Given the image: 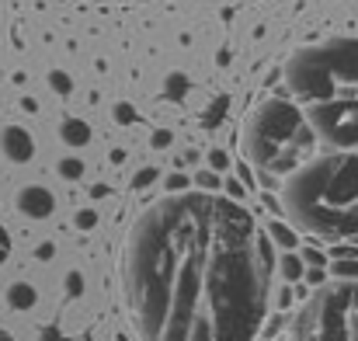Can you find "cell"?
Instances as JSON below:
<instances>
[{"instance_id": "6da1fadb", "label": "cell", "mask_w": 358, "mask_h": 341, "mask_svg": "<svg viewBox=\"0 0 358 341\" xmlns=\"http://www.w3.org/2000/svg\"><path fill=\"white\" fill-rule=\"evenodd\" d=\"M275 254L237 199L181 192L125 237L122 279L143 341H254L268 317Z\"/></svg>"}, {"instance_id": "7a4b0ae2", "label": "cell", "mask_w": 358, "mask_h": 341, "mask_svg": "<svg viewBox=\"0 0 358 341\" xmlns=\"http://www.w3.org/2000/svg\"><path fill=\"white\" fill-rule=\"evenodd\" d=\"M282 209L324 240H358V153H324L289 174Z\"/></svg>"}, {"instance_id": "3957f363", "label": "cell", "mask_w": 358, "mask_h": 341, "mask_svg": "<svg viewBox=\"0 0 358 341\" xmlns=\"http://www.w3.org/2000/svg\"><path fill=\"white\" fill-rule=\"evenodd\" d=\"M317 132L310 129L306 112H299L289 98H268L243 118L240 146L243 157L264 174H296L310 164Z\"/></svg>"}, {"instance_id": "277c9868", "label": "cell", "mask_w": 358, "mask_h": 341, "mask_svg": "<svg viewBox=\"0 0 358 341\" xmlns=\"http://www.w3.org/2000/svg\"><path fill=\"white\" fill-rule=\"evenodd\" d=\"M285 81L310 105L358 98V39H334L289 60Z\"/></svg>"}, {"instance_id": "5b68a950", "label": "cell", "mask_w": 358, "mask_h": 341, "mask_svg": "<svg viewBox=\"0 0 358 341\" xmlns=\"http://www.w3.org/2000/svg\"><path fill=\"white\" fill-rule=\"evenodd\" d=\"M289 341H358V282L320 286L296 314Z\"/></svg>"}, {"instance_id": "8992f818", "label": "cell", "mask_w": 358, "mask_h": 341, "mask_svg": "<svg viewBox=\"0 0 358 341\" xmlns=\"http://www.w3.org/2000/svg\"><path fill=\"white\" fill-rule=\"evenodd\" d=\"M306 122H310V129H313L324 143H331V146H338V150L358 146V98L310 105V109H306Z\"/></svg>"}, {"instance_id": "52a82bcc", "label": "cell", "mask_w": 358, "mask_h": 341, "mask_svg": "<svg viewBox=\"0 0 358 341\" xmlns=\"http://www.w3.org/2000/svg\"><path fill=\"white\" fill-rule=\"evenodd\" d=\"M14 206H17V213L28 216V220H49L52 209H56V199H52V192L42 188V185H24V188L14 195Z\"/></svg>"}, {"instance_id": "ba28073f", "label": "cell", "mask_w": 358, "mask_h": 341, "mask_svg": "<svg viewBox=\"0 0 358 341\" xmlns=\"http://www.w3.org/2000/svg\"><path fill=\"white\" fill-rule=\"evenodd\" d=\"M0 153H3L10 164H28V160L35 157V139H31V132L21 129V125H7V129L0 132Z\"/></svg>"}, {"instance_id": "9c48e42d", "label": "cell", "mask_w": 358, "mask_h": 341, "mask_svg": "<svg viewBox=\"0 0 358 341\" xmlns=\"http://www.w3.org/2000/svg\"><path fill=\"white\" fill-rule=\"evenodd\" d=\"M38 303V293L31 282H10L7 286V307L10 310H31Z\"/></svg>"}, {"instance_id": "30bf717a", "label": "cell", "mask_w": 358, "mask_h": 341, "mask_svg": "<svg viewBox=\"0 0 358 341\" xmlns=\"http://www.w3.org/2000/svg\"><path fill=\"white\" fill-rule=\"evenodd\" d=\"M59 139H63L66 146H87V143H91V125H87L84 118H66V122L59 125Z\"/></svg>"}, {"instance_id": "8fae6325", "label": "cell", "mask_w": 358, "mask_h": 341, "mask_svg": "<svg viewBox=\"0 0 358 341\" xmlns=\"http://www.w3.org/2000/svg\"><path fill=\"white\" fill-rule=\"evenodd\" d=\"M303 275H306L303 261H299L296 254H282V279H285V282H299Z\"/></svg>"}, {"instance_id": "7c38bea8", "label": "cell", "mask_w": 358, "mask_h": 341, "mask_svg": "<svg viewBox=\"0 0 358 341\" xmlns=\"http://www.w3.org/2000/svg\"><path fill=\"white\" fill-rule=\"evenodd\" d=\"M334 275H338L341 282H358V261H355V258L334 261Z\"/></svg>"}, {"instance_id": "4fadbf2b", "label": "cell", "mask_w": 358, "mask_h": 341, "mask_svg": "<svg viewBox=\"0 0 358 341\" xmlns=\"http://www.w3.org/2000/svg\"><path fill=\"white\" fill-rule=\"evenodd\" d=\"M59 174L70 178V181H77V178L84 174V164H80L77 157H66V160H59Z\"/></svg>"}, {"instance_id": "5bb4252c", "label": "cell", "mask_w": 358, "mask_h": 341, "mask_svg": "<svg viewBox=\"0 0 358 341\" xmlns=\"http://www.w3.org/2000/svg\"><path fill=\"white\" fill-rule=\"evenodd\" d=\"M195 185H199V192H213V195H216L220 178H216V171H199V174H195Z\"/></svg>"}, {"instance_id": "9a60e30c", "label": "cell", "mask_w": 358, "mask_h": 341, "mask_svg": "<svg viewBox=\"0 0 358 341\" xmlns=\"http://www.w3.org/2000/svg\"><path fill=\"white\" fill-rule=\"evenodd\" d=\"M268 233H271V237H275L282 247H296V233H292L289 227H282V223H271V227H268Z\"/></svg>"}, {"instance_id": "2e32d148", "label": "cell", "mask_w": 358, "mask_h": 341, "mask_svg": "<svg viewBox=\"0 0 358 341\" xmlns=\"http://www.w3.org/2000/svg\"><path fill=\"white\" fill-rule=\"evenodd\" d=\"M49 84H52L59 95H70V88H73V84H70V77H66L63 70H52V74H49Z\"/></svg>"}, {"instance_id": "e0dca14e", "label": "cell", "mask_w": 358, "mask_h": 341, "mask_svg": "<svg viewBox=\"0 0 358 341\" xmlns=\"http://www.w3.org/2000/svg\"><path fill=\"white\" fill-rule=\"evenodd\" d=\"M73 223H77V227H80V230H91V227H94V223H98V213H94V209H80Z\"/></svg>"}, {"instance_id": "ac0fdd59", "label": "cell", "mask_w": 358, "mask_h": 341, "mask_svg": "<svg viewBox=\"0 0 358 341\" xmlns=\"http://www.w3.org/2000/svg\"><path fill=\"white\" fill-rule=\"evenodd\" d=\"M153 178H157V171H153V167H143V171H139V174L132 178V188H146V185H150Z\"/></svg>"}, {"instance_id": "d6986e66", "label": "cell", "mask_w": 358, "mask_h": 341, "mask_svg": "<svg viewBox=\"0 0 358 341\" xmlns=\"http://www.w3.org/2000/svg\"><path fill=\"white\" fill-rule=\"evenodd\" d=\"M80 289H84L80 272H70V275H66V293H70V296H80Z\"/></svg>"}, {"instance_id": "ffe728a7", "label": "cell", "mask_w": 358, "mask_h": 341, "mask_svg": "<svg viewBox=\"0 0 358 341\" xmlns=\"http://www.w3.org/2000/svg\"><path fill=\"white\" fill-rule=\"evenodd\" d=\"M209 164H213V171H227V167H230V160H227L223 150H213V153H209Z\"/></svg>"}, {"instance_id": "44dd1931", "label": "cell", "mask_w": 358, "mask_h": 341, "mask_svg": "<svg viewBox=\"0 0 358 341\" xmlns=\"http://www.w3.org/2000/svg\"><path fill=\"white\" fill-rule=\"evenodd\" d=\"M167 188H171L174 195H181V192L188 188V178H185V174H171V178H167Z\"/></svg>"}, {"instance_id": "7402d4cb", "label": "cell", "mask_w": 358, "mask_h": 341, "mask_svg": "<svg viewBox=\"0 0 358 341\" xmlns=\"http://www.w3.org/2000/svg\"><path fill=\"white\" fill-rule=\"evenodd\" d=\"M7 258H10V233L0 227V265H3Z\"/></svg>"}, {"instance_id": "603a6c76", "label": "cell", "mask_w": 358, "mask_h": 341, "mask_svg": "<svg viewBox=\"0 0 358 341\" xmlns=\"http://www.w3.org/2000/svg\"><path fill=\"white\" fill-rule=\"evenodd\" d=\"M38 341H66V338H63V331H59L56 324H49V328H42V335H38Z\"/></svg>"}, {"instance_id": "cb8c5ba5", "label": "cell", "mask_w": 358, "mask_h": 341, "mask_svg": "<svg viewBox=\"0 0 358 341\" xmlns=\"http://www.w3.org/2000/svg\"><path fill=\"white\" fill-rule=\"evenodd\" d=\"M306 261H310L313 268H324V254H320V251H306Z\"/></svg>"}, {"instance_id": "d4e9b609", "label": "cell", "mask_w": 358, "mask_h": 341, "mask_svg": "<svg viewBox=\"0 0 358 341\" xmlns=\"http://www.w3.org/2000/svg\"><path fill=\"white\" fill-rule=\"evenodd\" d=\"M306 279H310L313 286H320V282H324V268H310V272H306Z\"/></svg>"}, {"instance_id": "484cf974", "label": "cell", "mask_w": 358, "mask_h": 341, "mask_svg": "<svg viewBox=\"0 0 358 341\" xmlns=\"http://www.w3.org/2000/svg\"><path fill=\"white\" fill-rule=\"evenodd\" d=\"M167 143H171L167 132H157V136H153V146H167Z\"/></svg>"}, {"instance_id": "4316f807", "label": "cell", "mask_w": 358, "mask_h": 341, "mask_svg": "<svg viewBox=\"0 0 358 341\" xmlns=\"http://www.w3.org/2000/svg\"><path fill=\"white\" fill-rule=\"evenodd\" d=\"M0 341H14V335H10V331H3V328H0Z\"/></svg>"}]
</instances>
